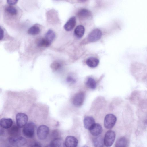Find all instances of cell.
<instances>
[{"label": "cell", "instance_id": "9", "mask_svg": "<svg viewBox=\"0 0 147 147\" xmlns=\"http://www.w3.org/2000/svg\"><path fill=\"white\" fill-rule=\"evenodd\" d=\"M64 143L66 147H77L78 141L74 136H68L66 138Z\"/></svg>", "mask_w": 147, "mask_h": 147}, {"label": "cell", "instance_id": "7", "mask_svg": "<svg viewBox=\"0 0 147 147\" xmlns=\"http://www.w3.org/2000/svg\"><path fill=\"white\" fill-rule=\"evenodd\" d=\"M49 132V127L45 125L39 126L37 129V135L39 139L43 140L47 137Z\"/></svg>", "mask_w": 147, "mask_h": 147}, {"label": "cell", "instance_id": "15", "mask_svg": "<svg viewBox=\"0 0 147 147\" xmlns=\"http://www.w3.org/2000/svg\"><path fill=\"white\" fill-rule=\"evenodd\" d=\"M85 32V28L82 25L78 26L74 31V34L75 36L78 38H81L84 35Z\"/></svg>", "mask_w": 147, "mask_h": 147}, {"label": "cell", "instance_id": "1", "mask_svg": "<svg viewBox=\"0 0 147 147\" xmlns=\"http://www.w3.org/2000/svg\"><path fill=\"white\" fill-rule=\"evenodd\" d=\"M9 142L12 146L16 147H19L25 144L27 141L24 137L19 136L10 137L8 139Z\"/></svg>", "mask_w": 147, "mask_h": 147}, {"label": "cell", "instance_id": "20", "mask_svg": "<svg viewBox=\"0 0 147 147\" xmlns=\"http://www.w3.org/2000/svg\"><path fill=\"white\" fill-rule=\"evenodd\" d=\"M85 84L88 87L92 89H95L96 86L95 80L92 77H89L87 79Z\"/></svg>", "mask_w": 147, "mask_h": 147}, {"label": "cell", "instance_id": "14", "mask_svg": "<svg viewBox=\"0 0 147 147\" xmlns=\"http://www.w3.org/2000/svg\"><path fill=\"white\" fill-rule=\"evenodd\" d=\"M99 63V61L98 59L93 57L89 58L86 61L87 65L92 68L96 67L98 65Z\"/></svg>", "mask_w": 147, "mask_h": 147}, {"label": "cell", "instance_id": "2", "mask_svg": "<svg viewBox=\"0 0 147 147\" xmlns=\"http://www.w3.org/2000/svg\"><path fill=\"white\" fill-rule=\"evenodd\" d=\"M115 138V132L109 130L105 134L104 138V144L107 147H110L113 144Z\"/></svg>", "mask_w": 147, "mask_h": 147}, {"label": "cell", "instance_id": "4", "mask_svg": "<svg viewBox=\"0 0 147 147\" xmlns=\"http://www.w3.org/2000/svg\"><path fill=\"white\" fill-rule=\"evenodd\" d=\"M35 125L32 122L27 123L24 127L23 133L24 135L28 138H32L34 135Z\"/></svg>", "mask_w": 147, "mask_h": 147}, {"label": "cell", "instance_id": "30", "mask_svg": "<svg viewBox=\"0 0 147 147\" xmlns=\"http://www.w3.org/2000/svg\"><path fill=\"white\" fill-rule=\"evenodd\" d=\"M45 147H53V146L50 144L46 146Z\"/></svg>", "mask_w": 147, "mask_h": 147}, {"label": "cell", "instance_id": "29", "mask_svg": "<svg viewBox=\"0 0 147 147\" xmlns=\"http://www.w3.org/2000/svg\"><path fill=\"white\" fill-rule=\"evenodd\" d=\"M4 37V31L3 30L0 28V39L1 40Z\"/></svg>", "mask_w": 147, "mask_h": 147}, {"label": "cell", "instance_id": "19", "mask_svg": "<svg viewBox=\"0 0 147 147\" xmlns=\"http://www.w3.org/2000/svg\"><path fill=\"white\" fill-rule=\"evenodd\" d=\"M77 15L78 17L80 18H85L90 16L91 13L87 9H82L78 11Z\"/></svg>", "mask_w": 147, "mask_h": 147}, {"label": "cell", "instance_id": "31", "mask_svg": "<svg viewBox=\"0 0 147 147\" xmlns=\"http://www.w3.org/2000/svg\"><path fill=\"white\" fill-rule=\"evenodd\" d=\"M88 147V146H86V145H84V146L83 147Z\"/></svg>", "mask_w": 147, "mask_h": 147}, {"label": "cell", "instance_id": "23", "mask_svg": "<svg viewBox=\"0 0 147 147\" xmlns=\"http://www.w3.org/2000/svg\"><path fill=\"white\" fill-rule=\"evenodd\" d=\"M54 32L51 30H49L45 35V38L51 43L55 38Z\"/></svg>", "mask_w": 147, "mask_h": 147}, {"label": "cell", "instance_id": "18", "mask_svg": "<svg viewBox=\"0 0 147 147\" xmlns=\"http://www.w3.org/2000/svg\"><path fill=\"white\" fill-rule=\"evenodd\" d=\"M93 143L95 147H103L105 145L104 139L100 136L94 138L93 140Z\"/></svg>", "mask_w": 147, "mask_h": 147}, {"label": "cell", "instance_id": "27", "mask_svg": "<svg viewBox=\"0 0 147 147\" xmlns=\"http://www.w3.org/2000/svg\"><path fill=\"white\" fill-rule=\"evenodd\" d=\"M18 1L17 0H8L7 1L8 4L10 5H13L16 3Z\"/></svg>", "mask_w": 147, "mask_h": 147}, {"label": "cell", "instance_id": "28", "mask_svg": "<svg viewBox=\"0 0 147 147\" xmlns=\"http://www.w3.org/2000/svg\"><path fill=\"white\" fill-rule=\"evenodd\" d=\"M67 81L69 83H74L76 81L71 76H69L67 79Z\"/></svg>", "mask_w": 147, "mask_h": 147}, {"label": "cell", "instance_id": "8", "mask_svg": "<svg viewBox=\"0 0 147 147\" xmlns=\"http://www.w3.org/2000/svg\"><path fill=\"white\" fill-rule=\"evenodd\" d=\"M85 98V95L82 92H79L76 94L73 99V104L76 107L81 106L84 102Z\"/></svg>", "mask_w": 147, "mask_h": 147}, {"label": "cell", "instance_id": "17", "mask_svg": "<svg viewBox=\"0 0 147 147\" xmlns=\"http://www.w3.org/2000/svg\"><path fill=\"white\" fill-rule=\"evenodd\" d=\"M53 147H65V143L59 137L55 138L50 143Z\"/></svg>", "mask_w": 147, "mask_h": 147}, {"label": "cell", "instance_id": "12", "mask_svg": "<svg viewBox=\"0 0 147 147\" xmlns=\"http://www.w3.org/2000/svg\"><path fill=\"white\" fill-rule=\"evenodd\" d=\"M13 121L10 118H3L0 120V125L2 128L9 129L12 125Z\"/></svg>", "mask_w": 147, "mask_h": 147}, {"label": "cell", "instance_id": "13", "mask_svg": "<svg viewBox=\"0 0 147 147\" xmlns=\"http://www.w3.org/2000/svg\"><path fill=\"white\" fill-rule=\"evenodd\" d=\"M90 131L92 135L97 136H99L102 133V128L100 124L95 123Z\"/></svg>", "mask_w": 147, "mask_h": 147}, {"label": "cell", "instance_id": "5", "mask_svg": "<svg viewBox=\"0 0 147 147\" xmlns=\"http://www.w3.org/2000/svg\"><path fill=\"white\" fill-rule=\"evenodd\" d=\"M17 126L19 127H24L27 124L28 120L27 115L25 113H19L16 116Z\"/></svg>", "mask_w": 147, "mask_h": 147}, {"label": "cell", "instance_id": "6", "mask_svg": "<svg viewBox=\"0 0 147 147\" xmlns=\"http://www.w3.org/2000/svg\"><path fill=\"white\" fill-rule=\"evenodd\" d=\"M102 36L101 31L98 29H96L90 33L88 36V39L90 42H95L99 40Z\"/></svg>", "mask_w": 147, "mask_h": 147}, {"label": "cell", "instance_id": "11", "mask_svg": "<svg viewBox=\"0 0 147 147\" xmlns=\"http://www.w3.org/2000/svg\"><path fill=\"white\" fill-rule=\"evenodd\" d=\"M76 24V18L74 16L72 17L65 24L64 28L67 31H71L74 28Z\"/></svg>", "mask_w": 147, "mask_h": 147}, {"label": "cell", "instance_id": "3", "mask_svg": "<svg viewBox=\"0 0 147 147\" xmlns=\"http://www.w3.org/2000/svg\"><path fill=\"white\" fill-rule=\"evenodd\" d=\"M116 121V117L114 115L112 114H108L104 119V126L107 129H111L114 126Z\"/></svg>", "mask_w": 147, "mask_h": 147}, {"label": "cell", "instance_id": "16", "mask_svg": "<svg viewBox=\"0 0 147 147\" xmlns=\"http://www.w3.org/2000/svg\"><path fill=\"white\" fill-rule=\"evenodd\" d=\"M18 126H12L9 128L8 133L11 137L18 136L20 133V129Z\"/></svg>", "mask_w": 147, "mask_h": 147}, {"label": "cell", "instance_id": "10", "mask_svg": "<svg viewBox=\"0 0 147 147\" xmlns=\"http://www.w3.org/2000/svg\"><path fill=\"white\" fill-rule=\"evenodd\" d=\"M84 124L85 128L89 130L95 124V121L92 117L87 116L84 119Z\"/></svg>", "mask_w": 147, "mask_h": 147}, {"label": "cell", "instance_id": "21", "mask_svg": "<svg viewBox=\"0 0 147 147\" xmlns=\"http://www.w3.org/2000/svg\"><path fill=\"white\" fill-rule=\"evenodd\" d=\"M127 140L124 137L119 138L116 141L115 147H127Z\"/></svg>", "mask_w": 147, "mask_h": 147}, {"label": "cell", "instance_id": "24", "mask_svg": "<svg viewBox=\"0 0 147 147\" xmlns=\"http://www.w3.org/2000/svg\"><path fill=\"white\" fill-rule=\"evenodd\" d=\"M40 29L37 26H34L30 28L28 30V32L32 35H35L39 33Z\"/></svg>", "mask_w": 147, "mask_h": 147}, {"label": "cell", "instance_id": "25", "mask_svg": "<svg viewBox=\"0 0 147 147\" xmlns=\"http://www.w3.org/2000/svg\"><path fill=\"white\" fill-rule=\"evenodd\" d=\"M5 10L8 13L12 15H16L17 13L16 9L12 6H7L6 7Z\"/></svg>", "mask_w": 147, "mask_h": 147}, {"label": "cell", "instance_id": "22", "mask_svg": "<svg viewBox=\"0 0 147 147\" xmlns=\"http://www.w3.org/2000/svg\"><path fill=\"white\" fill-rule=\"evenodd\" d=\"M37 45L40 47H48L51 43L45 38H41L38 40L36 42Z\"/></svg>", "mask_w": 147, "mask_h": 147}, {"label": "cell", "instance_id": "26", "mask_svg": "<svg viewBox=\"0 0 147 147\" xmlns=\"http://www.w3.org/2000/svg\"><path fill=\"white\" fill-rule=\"evenodd\" d=\"M28 147H41L40 144L38 142L34 141L31 143Z\"/></svg>", "mask_w": 147, "mask_h": 147}]
</instances>
